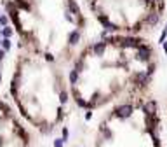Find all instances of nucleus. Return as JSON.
<instances>
[{
  "instance_id": "nucleus-1",
  "label": "nucleus",
  "mask_w": 167,
  "mask_h": 147,
  "mask_svg": "<svg viewBox=\"0 0 167 147\" xmlns=\"http://www.w3.org/2000/svg\"><path fill=\"white\" fill-rule=\"evenodd\" d=\"M98 147H162L155 102L139 104L125 117L113 112L99 126Z\"/></svg>"
},
{
  "instance_id": "nucleus-2",
  "label": "nucleus",
  "mask_w": 167,
  "mask_h": 147,
  "mask_svg": "<svg viewBox=\"0 0 167 147\" xmlns=\"http://www.w3.org/2000/svg\"><path fill=\"white\" fill-rule=\"evenodd\" d=\"M150 56H151V54H150V47H146V46L141 44V46L138 47V58L139 60H143V62H146Z\"/></svg>"
},
{
  "instance_id": "nucleus-3",
  "label": "nucleus",
  "mask_w": 167,
  "mask_h": 147,
  "mask_svg": "<svg viewBox=\"0 0 167 147\" xmlns=\"http://www.w3.org/2000/svg\"><path fill=\"white\" fill-rule=\"evenodd\" d=\"M79 39H80V33L77 30L70 33V44H77V42H79Z\"/></svg>"
},
{
  "instance_id": "nucleus-4",
  "label": "nucleus",
  "mask_w": 167,
  "mask_h": 147,
  "mask_svg": "<svg viewBox=\"0 0 167 147\" xmlns=\"http://www.w3.org/2000/svg\"><path fill=\"white\" fill-rule=\"evenodd\" d=\"M94 52L101 56V54L105 52V42H99V44H96V46H94Z\"/></svg>"
},
{
  "instance_id": "nucleus-5",
  "label": "nucleus",
  "mask_w": 167,
  "mask_h": 147,
  "mask_svg": "<svg viewBox=\"0 0 167 147\" xmlns=\"http://www.w3.org/2000/svg\"><path fill=\"white\" fill-rule=\"evenodd\" d=\"M77 79H79V70H71V72H70V81L75 84L77 82Z\"/></svg>"
},
{
  "instance_id": "nucleus-6",
  "label": "nucleus",
  "mask_w": 167,
  "mask_h": 147,
  "mask_svg": "<svg viewBox=\"0 0 167 147\" xmlns=\"http://www.w3.org/2000/svg\"><path fill=\"white\" fill-rule=\"evenodd\" d=\"M70 9L73 10V14H77V16H79V14H80L79 7H77V4H75V2H73V0H70Z\"/></svg>"
},
{
  "instance_id": "nucleus-7",
  "label": "nucleus",
  "mask_w": 167,
  "mask_h": 147,
  "mask_svg": "<svg viewBox=\"0 0 167 147\" xmlns=\"http://www.w3.org/2000/svg\"><path fill=\"white\" fill-rule=\"evenodd\" d=\"M2 46H4V49H9V47H10V40L4 39V40H2Z\"/></svg>"
},
{
  "instance_id": "nucleus-8",
  "label": "nucleus",
  "mask_w": 167,
  "mask_h": 147,
  "mask_svg": "<svg viewBox=\"0 0 167 147\" xmlns=\"http://www.w3.org/2000/svg\"><path fill=\"white\" fill-rule=\"evenodd\" d=\"M2 33H4L5 37H9V35H10V33H12V32H10L9 28H5V30H2Z\"/></svg>"
},
{
  "instance_id": "nucleus-9",
  "label": "nucleus",
  "mask_w": 167,
  "mask_h": 147,
  "mask_svg": "<svg viewBox=\"0 0 167 147\" xmlns=\"http://www.w3.org/2000/svg\"><path fill=\"white\" fill-rule=\"evenodd\" d=\"M7 23V18L5 16H0V25H5Z\"/></svg>"
},
{
  "instance_id": "nucleus-10",
  "label": "nucleus",
  "mask_w": 167,
  "mask_h": 147,
  "mask_svg": "<svg viewBox=\"0 0 167 147\" xmlns=\"http://www.w3.org/2000/svg\"><path fill=\"white\" fill-rule=\"evenodd\" d=\"M0 79H2V77H0Z\"/></svg>"
}]
</instances>
